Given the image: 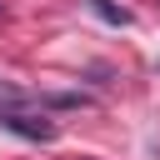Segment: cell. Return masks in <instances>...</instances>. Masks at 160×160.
Wrapping results in <instances>:
<instances>
[{"mask_svg": "<svg viewBox=\"0 0 160 160\" xmlns=\"http://www.w3.org/2000/svg\"><path fill=\"white\" fill-rule=\"evenodd\" d=\"M40 105L45 110H85L90 95H80V90H40Z\"/></svg>", "mask_w": 160, "mask_h": 160, "instance_id": "1", "label": "cell"}, {"mask_svg": "<svg viewBox=\"0 0 160 160\" xmlns=\"http://www.w3.org/2000/svg\"><path fill=\"white\" fill-rule=\"evenodd\" d=\"M85 5H90V10H95L105 25H130V20H135V15H130L125 5H115V0H85Z\"/></svg>", "mask_w": 160, "mask_h": 160, "instance_id": "2", "label": "cell"}]
</instances>
